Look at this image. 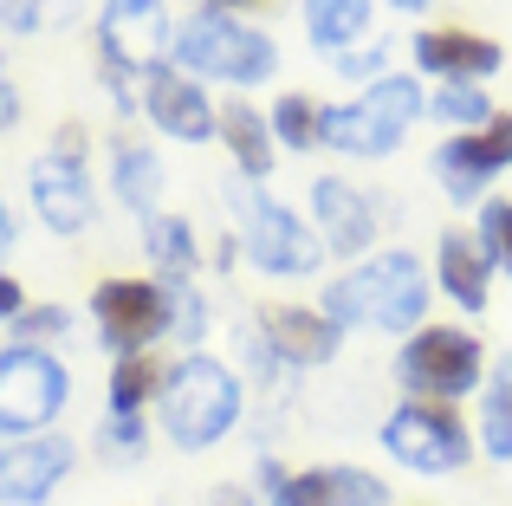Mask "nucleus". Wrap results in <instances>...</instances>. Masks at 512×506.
I'll list each match as a JSON object with an SVG mask.
<instances>
[{"instance_id": "obj_1", "label": "nucleus", "mask_w": 512, "mask_h": 506, "mask_svg": "<svg viewBox=\"0 0 512 506\" xmlns=\"http://www.w3.org/2000/svg\"><path fill=\"white\" fill-rule=\"evenodd\" d=\"M318 312L344 331H383V338H415L435 312V273L415 247H376L370 260L344 266L325 292Z\"/></svg>"}, {"instance_id": "obj_2", "label": "nucleus", "mask_w": 512, "mask_h": 506, "mask_svg": "<svg viewBox=\"0 0 512 506\" xmlns=\"http://www.w3.org/2000/svg\"><path fill=\"white\" fill-rule=\"evenodd\" d=\"M169 65L188 72L195 85H221L234 98L273 85L279 78V39L266 26L240 20V13H208V7H188L175 20V46H169Z\"/></svg>"}, {"instance_id": "obj_3", "label": "nucleus", "mask_w": 512, "mask_h": 506, "mask_svg": "<svg viewBox=\"0 0 512 506\" xmlns=\"http://www.w3.org/2000/svg\"><path fill=\"white\" fill-rule=\"evenodd\" d=\"M247 416V383L227 357L214 351H182L163 377V396H156V422L182 455H208Z\"/></svg>"}, {"instance_id": "obj_4", "label": "nucleus", "mask_w": 512, "mask_h": 506, "mask_svg": "<svg viewBox=\"0 0 512 506\" xmlns=\"http://www.w3.org/2000/svg\"><path fill=\"white\" fill-rule=\"evenodd\" d=\"M221 208L234 215V234H240V253H247L253 273L266 279H312L318 266L331 260L325 241H318L312 215H299L292 202L266 195V182H221Z\"/></svg>"}, {"instance_id": "obj_5", "label": "nucleus", "mask_w": 512, "mask_h": 506, "mask_svg": "<svg viewBox=\"0 0 512 506\" xmlns=\"http://www.w3.org/2000/svg\"><path fill=\"white\" fill-rule=\"evenodd\" d=\"M422 117H428V78L389 72L376 85L325 104V150L350 156V163H383V156H396L409 143V130Z\"/></svg>"}, {"instance_id": "obj_6", "label": "nucleus", "mask_w": 512, "mask_h": 506, "mask_svg": "<svg viewBox=\"0 0 512 506\" xmlns=\"http://www.w3.org/2000/svg\"><path fill=\"white\" fill-rule=\"evenodd\" d=\"M487 370H493L487 338H480L474 325H454V318H428L415 338L396 344V383H402V396H415V403L461 409L467 396H480Z\"/></svg>"}, {"instance_id": "obj_7", "label": "nucleus", "mask_w": 512, "mask_h": 506, "mask_svg": "<svg viewBox=\"0 0 512 506\" xmlns=\"http://www.w3.org/2000/svg\"><path fill=\"white\" fill-rule=\"evenodd\" d=\"M376 448H383L396 468L428 474V481H448V474H461V468L480 461L474 422L448 403H415V396H402V403L376 422Z\"/></svg>"}, {"instance_id": "obj_8", "label": "nucleus", "mask_w": 512, "mask_h": 506, "mask_svg": "<svg viewBox=\"0 0 512 506\" xmlns=\"http://www.w3.org/2000/svg\"><path fill=\"white\" fill-rule=\"evenodd\" d=\"M26 202H33L39 228L78 241L98 228V189H91V163H85V130L65 124L52 150H39L26 163Z\"/></svg>"}, {"instance_id": "obj_9", "label": "nucleus", "mask_w": 512, "mask_h": 506, "mask_svg": "<svg viewBox=\"0 0 512 506\" xmlns=\"http://www.w3.org/2000/svg\"><path fill=\"white\" fill-rule=\"evenodd\" d=\"M72 403V370L46 344H7L0 351V442L52 435Z\"/></svg>"}, {"instance_id": "obj_10", "label": "nucleus", "mask_w": 512, "mask_h": 506, "mask_svg": "<svg viewBox=\"0 0 512 506\" xmlns=\"http://www.w3.org/2000/svg\"><path fill=\"white\" fill-rule=\"evenodd\" d=\"M91 325L111 357H137L169 344V286L150 273H104L91 286Z\"/></svg>"}, {"instance_id": "obj_11", "label": "nucleus", "mask_w": 512, "mask_h": 506, "mask_svg": "<svg viewBox=\"0 0 512 506\" xmlns=\"http://www.w3.org/2000/svg\"><path fill=\"white\" fill-rule=\"evenodd\" d=\"M506 169H512V111H500L487 130H454L428 150V176L454 208H480Z\"/></svg>"}, {"instance_id": "obj_12", "label": "nucleus", "mask_w": 512, "mask_h": 506, "mask_svg": "<svg viewBox=\"0 0 512 506\" xmlns=\"http://www.w3.org/2000/svg\"><path fill=\"white\" fill-rule=\"evenodd\" d=\"M98 59L124 78H150L169 65V46H175V13L169 0H104L98 7Z\"/></svg>"}, {"instance_id": "obj_13", "label": "nucleus", "mask_w": 512, "mask_h": 506, "mask_svg": "<svg viewBox=\"0 0 512 506\" xmlns=\"http://www.w3.org/2000/svg\"><path fill=\"white\" fill-rule=\"evenodd\" d=\"M305 215H312L325 253L344 260V266L370 260L376 241H383V195H370L363 182H350V176H318L312 195H305Z\"/></svg>"}, {"instance_id": "obj_14", "label": "nucleus", "mask_w": 512, "mask_h": 506, "mask_svg": "<svg viewBox=\"0 0 512 506\" xmlns=\"http://www.w3.org/2000/svg\"><path fill=\"white\" fill-rule=\"evenodd\" d=\"M409 72L435 85H487L506 72V46L474 26H422L409 39Z\"/></svg>"}, {"instance_id": "obj_15", "label": "nucleus", "mask_w": 512, "mask_h": 506, "mask_svg": "<svg viewBox=\"0 0 512 506\" xmlns=\"http://www.w3.org/2000/svg\"><path fill=\"white\" fill-rule=\"evenodd\" d=\"M72 468H78V442L59 429L0 442V506H46L72 481Z\"/></svg>"}, {"instance_id": "obj_16", "label": "nucleus", "mask_w": 512, "mask_h": 506, "mask_svg": "<svg viewBox=\"0 0 512 506\" xmlns=\"http://www.w3.org/2000/svg\"><path fill=\"white\" fill-rule=\"evenodd\" d=\"M266 506H396V487L357 461H318V468H286L260 494Z\"/></svg>"}, {"instance_id": "obj_17", "label": "nucleus", "mask_w": 512, "mask_h": 506, "mask_svg": "<svg viewBox=\"0 0 512 506\" xmlns=\"http://www.w3.org/2000/svg\"><path fill=\"white\" fill-rule=\"evenodd\" d=\"M143 117H150L156 137L195 143V150L221 137V98H214L208 85H195L188 72H175V65H163V72L143 78Z\"/></svg>"}, {"instance_id": "obj_18", "label": "nucleus", "mask_w": 512, "mask_h": 506, "mask_svg": "<svg viewBox=\"0 0 512 506\" xmlns=\"http://www.w3.org/2000/svg\"><path fill=\"white\" fill-rule=\"evenodd\" d=\"M428 273H435V299H448L461 318H480L493 305V273L500 266L487 260L474 228H441L435 253H428Z\"/></svg>"}, {"instance_id": "obj_19", "label": "nucleus", "mask_w": 512, "mask_h": 506, "mask_svg": "<svg viewBox=\"0 0 512 506\" xmlns=\"http://www.w3.org/2000/svg\"><path fill=\"white\" fill-rule=\"evenodd\" d=\"M253 325L266 331V344L279 351V364H286V370H318V364H331V357L344 351V331L331 325L318 305L266 299L260 312H253Z\"/></svg>"}, {"instance_id": "obj_20", "label": "nucleus", "mask_w": 512, "mask_h": 506, "mask_svg": "<svg viewBox=\"0 0 512 506\" xmlns=\"http://www.w3.org/2000/svg\"><path fill=\"white\" fill-rule=\"evenodd\" d=\"M299 26H305V46L325 52V59H344V52L383 39L376 0H299Z\"/></svg>"}, {"instance_id": "obj_21", "label": "nucleus", "mask_w": 512, "mask_h": 506, "mask_svg": "<svg viewBox=\"0 0 512 506\" xmlns=\"http://www.w3.org/2000/svg\"><path fill=\"white\" fill-rule=\"evenodd\" d=\"M221 143L227 156H234V176L240 182H266L279 169V137H273V124H266V111L260 104H247V98H221Z\"/></svg>"}, {"instance_id": "obj_22", "label": "nucleus", "mask_w": 512, "mask_h": 506, "mask_svg": "<svg viewBox=\"0 0 512 506\" xmlns=\"http://www.w3.org/2000/svg\"><path fill=\"white\" fill-rule=\"evenodd\" d=\"M163 189H169V169L156 156V143H137V137H117L111 143V195L117 208H130L137 221L163 215Z\"/></svg>"}, {"instance_id": "obj_23", "label": "nucleus", "mask_w": 512, "mask_h": 506, "mask_svg": "<svg viewBox=\"0 0 512 506\" xmlns=\"http://www.w3.org/2000/svg\"><path fill=\"white\" fill-rule=\"evenodd\" d=\"M137 241H143V266H150V279H163V286H175V279H195L201 273V234L188 215H150L137 221Z\"/></svg>"}, {"instance_id": "obj_24", "label": "nucleus", "mask_w": 512, "mask_h": 506, "mask_svg": "<svg viewBox=\"0 0 512 506\" xmlns=\"http://www.w3.org/2000/svg\"><path fill=\"white\" fill-rule=\"evenodd\" d=\"M474 442H480L487 461L512 468V351L493 357L487 383H480V396H474Z\"/></svg>"}, {"instance_id": "obj_25", "label": "nucleus", "mask_w": 512, "mask_h": 506, "mask_svg": "<svg viewBox=\"0 0 512 506\" xmlns=\"http://www.w3.org/2000/svg\"><path fill=\"white\" fill-rule=\"evenodd\" d=\"M163 377L169 364L156 351H137V357H111V383H104V409L111 416H150L156 396H163Z\"/></svg>"}, {"instance_id": "obj_26", "label": "nucleus", "mask_w": 512, "mask_h": 506, "mask_svg": "<svg viewBox=\"0 0 512 506\" xmlns=\"http://www.w3.org/2000/svg\"><path fill=\"white\" fill-rule=\"evenodd\" d=\"M266 124H273V137H279L286 156L325 150V104H318L312 91H279V98L266 104Z\"/></svg>"}, {"instance_id": "obj_27", "label": "nucleus", "mask_w": 512, "mask_h": 506, "mask_svg": "<svg viewBox=\"0 0 512 506\" xmlns=\"http://www.w3.org/2000/svg\"><path fill=\"white\" fill-rule=\"evenodd\" d=\"M428 117L441 124V137H454V130H487L500 117V104H493L487 85H435L428 91Z\"/></svg>"}, {"instance_id": "obj_28", "label": "nucleus", "mask_w": 512, "mask_h": 506, "mask_svg": "<svg viewBox=\"0 0 512 506\" xmlns=\"http://www.w3.org/2000/svg\"><path fill=\"white\" fill-rule=\"evenodd\" d=\"M234 370H240V383L273 390V396H279V383H286V377H299V370L279 364V351L266 344V331L253 325V318H240V331H234Z\"/></svg>"}, {"instance_id": "obj_29", "label": "nucleus", "mask_w": 512, "mask_h": 506, "mask_svg": "<svg viewBox=\"0 0 512 506\" xmlns=\"http://www.w3.org/2000/svg\"><path fill=\"white\" fill-rule=\"evenodd\" d=\"M208 331H214L208 292H201L195 279H175V286H169V344H182V351H208Z\"/></svg>"}, {"instance_id": "obj_30", "label": "nucleus", "mask_w": 512, "mask_h": 506, "mask_svg": "<svg viewBox=\"0 0 512 506\" xmlns=\"http://www.w3.org/2000/svg\"><path fill=\"white\" fill-rule=\"evenodd\" d=\"M78 20V0H0V26L7 33H59Z\"/></svg>"}, {"instance_id": "obj_31", "label": "nucleus", "mask_w": 512, "mask_h": 506, "mask_svg": "<svg viewBox=\"0 0 512 506\" xmlns=\"http://www.w3.org/2000/svg\"><path fill=\"white\" fill-rule=\"evenodd\" d=\"M98 455L117 461V468L143 461V455H150V416H111V409H104V422H98Z\"/></svg>"}, {"instance_id": "obj_32", "label": "nucleus", "mask_w": 512, "mask_h": 506, "mask_svg": "<svg viewBox=\"0 0 512 506\" xmlns=\"http://www.w3.org/2000/svg\"><path fill=\"white\" fill-rule=\"evenodd\" d=\"M474 234H480V247H487V260L512 279V195H487V202L474 208Z\"/></svg>"}, {"instance_id": "obj_33", "label": "nucleus", "mask_w": 512, "mask_h": 506, "mask_svg": "<svg viewBox=\"0 0 512 506\" xmlns=\"http://www.w3.org/2000/svg\"><path fill=\"white\" fill-rule=\"evenodd\" d=\"M72 325H78V312H72V305L39 299V305H26V312L13 318V344H46V351H52V338H65Z\"/></svg>"}, {"instance_id": "obj_34", "label": "nucleus", "mask_w": 512, "mask_h": 506, "mask_svg": "<svg viewBox=\"0 0 512 506\" xmlns=\"http://www.w3.org/2000/svg\"><path fill=\"white\" fill-rule=\"evenodd\" d=\"M389 59H396V39H370V46H357V52H344V59H331V72H338L344 85L357 78V91H363V85H376V78L396 72Z\"/></svg>"}, {"instance_id": "obj_35", "label": "nucleus", "mask_w": 512, "mask_h": 506, "mask_svg": "<svg viewBox=\"0 0 512 506\" xmlns=\"http://www.w3.org/2000/svg\"><path fill=\"white\" fill-rule=\"evenodd\" d=\"M26 305H33V299H26V286L7 273V266H0V325H13V318H20Z\"/></svg>"}, {"instance_id": "obj_36", "label": "nucleus", "mask_w": 512, "mask_h": 506, "mask_svg": "<svg viewBox=\"0 0 512 506\" xmlns=\"http://www.w3.org/2000/svg\"><path fill=\"white\" fill-rule=\"evenodd\" d=\"M208 260H214V273H234V266L247 260V253H240V234H221V241H214V253H208Z\"/></svg>"}, {"instance_id": "obj_37", "label": "nucleus", "mask_w": 512, "mask_h": 506, "mask_svg": "<svg viewBox=\"0 0 512 506\" xmlns=\"http://www.w3.org/2000/svg\"><path fill=\"white\" fill-rule=\"evenodd\" d=\"M208 506H266L260 494H253V487H234V481H227V487H214V500Z\"/></svg>"}, {"instance_id": "obj_38", "label": "nucleus", "mask_w": 512, "mask_h": 506, "mask_svg": "<svg viewBox=\"0 0 512 506\" xmlns=\"http://www.w3.org/2000/svg\"><path fill=\"white\" fill-rule=\"evenodd\" d=\"M13 241H20V228H13V208H7V195H0V266H7Z\"/></svg>"}, {"instance_id": "obj_39", "label": "nucleus", "mask_w": 512, "mask_h": 506, "mask_svg": "<svg viewBox=\"0 0 512 506\" xmlns=\"http://www.w3.org/2000/svg\"><path fill=\"white\" fill-rule=\"evenodd\" d=\"M188 7H208V13H240V20H247V13L260 7V0H188Z\"/></svg>"}, {"instance_id": "obj_40", "label": "nucleus", "mask_w": 512, "mask_h": 506, "mask_svg": "<svg viewBox=\"0 0 512 506\" xmlns=\"http://www.w3.org/2000/svg\"><path fill=\"white\" fill-rule=\"evenodd\" d=\"M13 117H20V91L0 78V130H13Z\"/></svg>"}, {"instance_id": "obj_41", "label": "nucleus", "mask_w": 512, "mask_h": 506, "mask_svg": "<svg viewBox=\"0 0 512 506\" xmlns=\"http://www.w3.org/2000/svg\"><path fill=\"white\" fill-rule=\"evenodd\" d=\"M376 7H396V13H428L435 0H376Z\"/></svg>"}]
</instances>
